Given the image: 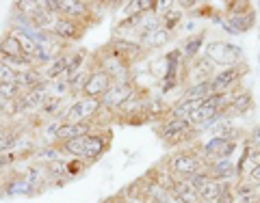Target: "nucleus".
Here are the masks:
<instances>
[{
  "label": "nucleus",
  "instance_id": "nucleus-9",
  "mask_svg": "<svg viewBox=\"0 0 260 203\" xmlns=\"http://www.w3.org/2000/svg\"><path fill=\"white\" fill-rule=\"evenodd\" d=\"M215 74H217L215 65L210 63L204 54H200L198 59H193V61L186 63V67H184V83H186V87L200 85V83H208V80L213 78Z\"/></svg>",
  "mask_w": 260,
  "mask_h": 203
},
{
  "label": "nucleus",
  "instance_id": "nucleus-28",
  "mask_svg": "<svg viewBox=\"0 0 260 203\" xmlns=\"http://www.w3.org/2000/svg\"><path fill=\"white\" fill-rule=\"evenodd\" d=\"M46 91H48V97L52 100H65L70 97V85L65 78H56V80H46Z\"/></svg>",
  "mask_w": 260,
  "mask_h": 203
},
{
  "label": "nucleus",
  "instance_id": "nucleus-32",
  "mask_svg": "<svg viewBox=\"0 0 260 203\" xmlns=\"http://www.w3.org/2000/svg\"><path fill=\"white\" fill-rule=\"evenodd\" d=\"M11 83H18V71L0 59V85H11Z\"/></svg>",
  "mask_w": 260,
  "mask_h": 203
},
{
  "label": "nucleus",
  "instance_id": "nucleus-11",
  "mask_svg": "<svg viewBox=\"0 0 260 203\" xmlns=\"http://www.w3.org/2000/svg\"><path fill=\"white\" fill-rule=\"evenodd\" d=\"M135 93H139L135 89V85H126V83H113V87L107 91V95L102 97V108H107L111 112H117L124 104L133 97Z\"/></svg>",
  "mask_w": 260,
  "mask_h": 203
},
{
  "label": "nucleus",
  "instance_id": "nucleus-19",
  "mask_svg": "<svg viewBox=\"0 0 260 203\" xmlns=\"http://www.w3.org/2000/svg\"><path fill=\"white\" fill-rule=\"evenodd\" d=\"M0 59L3 61H22V59H26L13 30H7L5 35L0 37Z\"/></svg>",
  "mask_w": 260,
  "mask_h": 203
},
{
  "label": "nucleus",
  "instance_id": "nucleus-29",
  "mask_svg": "<svg viewBox=\"0 0 260 203\" xmlns=\"http://www.w3.org/2000/svg\"><path fill=\"white\" fill-rule=\"evenodd\" d=\"M18 134H20V130H9V128H5L3 132H0V156H3V153H15Z\"/></svg>",
  "mask_w": 260,
  "mask_h": 203
},
{
  "label": "nucleus",
  "instance_id": "nucleus-35",
  "mask_svg": "<svg viewBox=\"0 0 260 203\" xmlns=\"http://www.w3.org/2000/svg\"><path fill=\"white\" fill-rule=\"evenodd\" d=\"M245 141H247L254 149H260V124H256L254 128L249 130L247 136H245Z\"/></svg>",
  "mask_w": 260,
  "mask_h": 203
},
{
  "label": "nucleus",
  "instance_id": "nucleus-12",
  "mask_svg": "<svg viewBox=\"0 0 260 203\" xmlns=\"http://www.w3.org/2000/svg\"><path fill=\"white\" fill-rule=\"evenodd\" d=\"M109 141H111V134L109 132H91L87 136V143H85V149H83V156L80 160L91 165V162H98L109 149Z\"/></svg>",
  "mask_w": 260,
  "mask_h": 203
},
{
  "label": "nucleus",
  "instance_id": "nucleus-15",
  "mask_svg": "<svg viewBox=\"0 0 260 203\" xmlns=\"http://www.w3.org/2000/svg\"><path fill=\"white\" fill-rule=\"evenodd\" d=\"M91 7H93L91 3H83V0H59V15L87 26V20L93 13Z\"/></svg>",
  "mask_w": 260,
  "mask_h": 203
},
{
  "label": "nucleus",
  "instance_id": "nucleus-24",
  "mask_svg": "<svg viewBox=\"0 0 260 203\" xmlns=\"http://www.w3.org/2000/svg\"><path fill=\"white\" fill-rule=\"evenodd\" d=\"M70 56H72V52H61L59 56H54V59L42 69L44 78L46 80L65 78V74H68V65H70Z\"/></svg>",
  "mask_w": 260,
  "mask_h": 203
},
{
  "label": "nucleus",
  "instance_id": "nucleus-20",
  "mask_svg": "<svg viewBox=\"0 0 260 203\" xmlns=\"http://www.w3.org/2000/svg\"><path fill=\"white\" fill-rule=\"evenodd\" d=\"M169 194H172L178 203H202L198 190L186 180H172V184H169Z\"/></svg>",
  "mask_w": 260,
  "mask_h": 203
},
{
  "label": "nucleus",
  "instance_id": "nucleus-26",
  "mask_svg": "<svg viewBox=\"0 0 260 203\" xmlns=\"http://www.w3.org/2000/svg\"><path fill=\"white\" fill-rule=\"evenodd\" d=\"M210 95H215V89H213V85H210V80H208V83L184 87L180 97H182V100H208Z\"/></svg>",
  "mask_w": 260,
  "mask_h": 203
},
{
  "label": "nucleus",
  "instance_id": "nucleus-3",
  "mask_svg": "<svg viewBox=\"0 0 260 203\" xmlns=\"http://www.w3.org/2000/svg\"><path fill=\"white\" fill-rule=\"evenodd\" d=\"M202 169H204V162L198 156L195 147L178 149L167 158V171L172 180H189L191 175L202 171Z\"/></svg>",
  "mask_w": 260,
  "mask_h": 203
},
{
  "label": "nucleus",
  "instance_id": "nucleus-5",
  "mask_svg": "<svg viewBox=\"0 0 260 203\" xmlns=\"http://www.w3.org/2000/svg\"><path fill=\"white\" fill-rule=\"evenodd\" d=\"M237 136H210V139L202 141L200 145H195V151L202 158V162H210L217 158H232V153L239 149Z\"/></svg>",
  "mask_w": 260,
  "mask_h": 203
},
{
  "label": "nucleus",
  "instance_id": "nucleus-4",
  "mask_svg": "<svg viewBox=\"0 0 260 203\" xmlns=\"http://www.w3.org/2000/svg\"><path fill=\"white\" fill-rule=\"evenodd\" d=\"M102 115V102L93 97H74L72 104L65 108L61 121L63 124H98Z\"/></svg>",
  "mask_w": 260,
  "mask_h": 203
},
{
  "label": "nucleus",
  "instance_id": "nucleus-8",
  "mask_svg": "<svg viewBox=\"0 0 260 203\" xmlns=\"http://www.w3.org/2000/svg\"><path fill=\"white\" fill-rule=\"evenodd\" d=\"M111 87H113V78L102 67H98V65L93 63V67H91V71H89L87 83H85L83 93H80V95L93 97V100H102Z\"/></svg>",
  "mask_w": 260,
  "mask_h": 203
},
{
  "label": "nucleus",
  "instance_id": "nucleus-6",
  "mask_svg": "<svg viewBox=\"0 0 260 203\" xmlns=\"http://www.w3.org/2000/svg\"><path fill=\"white\" fill-rule=\"evenodd\" d=\"M95 65L107 71V74L113 78V83L133 85V67L121 61L119 56L113 54L109 48H102V50L95 54Z\"/></svg>",
  "mask_w": 260,
  "mask_h": 203
},
{
  "label": "nucleus",
  "instance_id": "nucleus-38",
  "mask_svg": "<svg viewBox=\"0 0 260 203\" xmlns=\"http://www.w3.org/2000/svg\"><path fill=\"white\" fill-rule=\"evenodd\" d=\"M258 61H260V54H258Z\"/></svg>",
  "mask_w": 260,
  "mask_h": 203
},
{
  "label": "nucleus",
  "instance_id": "nucleus-17",
  "mask_svg": "<svg viewBox=\"0 0 260 203\" xmlns=\"http://www.w3.org/2000/svg\"><path fill=\"white\" fill-rule=\"evenodd\" d=\"M254 108V97H251L249 89H237L230 97V104L225 108L228 117H237V115H245L247 110Z\"/></svg>",
  "mask_w": 260,
  "mask_h": 203
},
{
  "label": "nucleus",
  "instance_id": "nucleus-16",
  "mask_svg": "<svg viewBox=\"0 0 260 203\" xmlns=\"http://www.w3.org/2000/svg\"><path fill=\"white\" fill-rule=\"evenodd\" d=\"M85 24H80V22H74V20H70V18H56L54 24H52V35L54 37H59L61 42H78L80 37H83V32H85Z\"/></svg>",
  "mask_w": 260,
  "mask_h": 203
},
{
  "label": "nucleus",
  "instance_id": "nucleus-2",
  "mask_svg": "<svg viewBox=\"0 0 260 203\" xmlns=\"http://www.w3.org/2000/svg\"><path fill=\"white\" fill-rule=\"evenodd\" d=\"M158 136L172 147H195L200 139V132L195 130L189 121L165 117L158 124Z\"/></svg>",
  "mask_w": 260,
  "mask_h": 203
},
{
  "label": "nucleus",
  "instance_id": "nucleus-14",
  "mask_svg": "<svg viewBox=\"0 0 260 203\" xmlns=\"http://www.w3.org/2000/svg\"><path fill=\"white\" fill-rule=\"evenodd\" d=\"M109 50L115 54V56H119L124 63H128L130 67L137 63V61H141L143 56H145V52L141 50V46L137 44V42H128V39H119V37H115L113 42L107 46Z\"/></svg>",
  "mask_w": 260,
  "mask_h": 203
},
{
  "label": "nucleus",
  "instance_id": "nucleus-36",
  "mask_svg": "<svg viewBox=\"0 0 260 203\" xmlns=\"http://www.w3.org/2000/svg\"><path fill=\"white\" fill-rule=\"evenodd\" d=\"M241 182H245L247 186H249V188H256V186L260 184V165L254 169V171H251L247 177H245V180H241Z\"/></svg>",
  "mask_w": 260,
  "mask_h": 203
},
{
  "label": "nucleus",
  "instance_id": "nucleus-7",
  "mask_svg": "<svg viewBox=\"0 0 260 203\" xmlns=\"http://www.w3.org/2000/svg\"><path fill=\"white\" fill-rule=\"evenodd\" d=\"M247 76V65L243 63L239 67H230V69H221L210 78V85H213L215 93H230L241 89L243 78Z\"/></svg>",
  "mask_w": 260,
  "mask_h": 203
},
{
  "label": "nucleus",
  "instance_id": "nucleus-22",
  "mask_svg": "<svg viewBox=\"0 0 260 203\" xmlns=\"http://www.w3.org/2000/svg\"><path fill=\"white\" fill-rule=\"evenodd\" d=\"M98 128V124H63L59 126V132H56V143H65L70 139H78V136H87L91 134Z\"/></svg>",
  "mask_w": 260,
  "mask_h": 203
},
{
  "label": "nucleus",
  "instance_id": "nucleus-37",
  "mask_svg": "<svg viewBox=\"0 0 260 203\" xmlns=\"http://www.w3.org/2000/svg\"><path fill=\"white\" fill-rule=\"evenodd\" d=\"M104 203H124V199H121L119 194H117V197H111V199H107Z\"/></svg>",
  "mask_w": 260,
  "mask_h": 203
},
{
  "label": "nucleus",
  "instance_id": "nucleus-27",
  "mask_svg": "<svg viewBox=\"0 0 260 203\" xmlns=\"http://www.w3.org/2000/svg\"><path fill=\"white\" fill-rule=\"evenodd\" d=\"M160 20H162V28H165L167 32H174L182 26V11L178 9V5L174 3L169 9L160 15Z\"/></svg>",
  "mask_w": 260,
  "mask_h": 203
},
{
  "label": "nucleus",
  "instance_id": "nucleus-34",
  "mask_svg": "<svg viewBox=\"0 0 260 203\" xmlns=\"http://www.w3.org/2000/svg\"><path fill=\"white\" fill-rule=\"evenodd\" d=\"M15 162H18V153H3V156H0V175L7 173L9 169H13Z\"/></svg>",
  "mask_w": 260,
  "mask_h": 203
},
{
  "label": "nucleus",
  "instance_id": "nucleus-23",
  "mask_svg": "<svg viewBox=\"0 0 260 203\" xmlns=\"http://www.w3.org/2000/svg\"><path fill=\"white\" fill-rule=\"evenodd\" d=\"M169 39H172V32H167L165 28H156V30H152V32H145V35L139 37V46H141V50L148 54L150 50H158V48H162L165 44H169Z\"/></svg>",
  "mask_w": 260,
  "mask_h": 203
},
{
  "label": "nucleus",
  "instance_id": "nucleus-10",
  "mask_svg": "<svg viewBox=\"0 0 260 203\" xmlns=\"http://www.w3.org/2000/svg\"><path fill=\"white\" fill-rule=\"evenodd\" d=\"M50 100L48 97V91H46V83L37 89H30V91L22 93L18 97V102H15V106H18V112L20 115H37L39 110L44 108V104Z\"/></svg>",
  "mask_w": 260,
  "mask_h": 203
},
{
  "label": "nucleus",
  "instance_id": "nucleus-21",
  "mask_svg": "<svg viewBox=\"0 0 260 203\" xmlns=\"http://www.w3.org/2000/svg\"><path fill=\"white\" fill-rule=\"evenodd\" d=\"M206 30H200V32H193V35H189L182 42V46H180V54H182V59L189 63V61H193V59H198L200 56V50L206 46Z\"/></svg>",
  "mask_w": 260,
  "mask_h": 203
},
{
  "label": "nucleus",
  "instance_id": "nucleus-18",
  "mask_svg": "<svg viewBox=\"0 0 260 203\" xmlns=\"http://www.w3.org/2000/svg\"><path fill=\"white\" fill-rule=\"evenodd\" d=\"M221 26L230 35H243V32L251 30V26H254V11L241 13V15H223Z\"/></svg>",
  "mask_w": 260,
  "mask_h": 203
},
{
  "label": "nucleus",
  "instance_id": "nucleus-13",
  "mask_svg": "<svg viewBox=\"0 0 260 203\" xmlns=\"http://www.w3.org/2000/svg\"><path fill=\"white\" fill-rule=\"evenodd\" d=\"M206 171L210 177H215L219 182L225 184H237L239 182V169H237V160L232 158H217L206 162Z\"/></svg>",
  "mask_w": 260,
  "mask_h": 203
},
{
  "label": "nucleus",
  "instance_id": "nucleus-1",
  "mask_svg": "<svg viewBox=\"0 0 260 203\" xmlns=\"http://www.w3.org/2000/svg\"><path fill=\"white\" fill-rule=\"evenodd\" d=\"M204 56L215 65L217 71L239 67L245 63V52L237 44H230L225 39H208L204 46Z\"/></svg>",
  "mask_w": 260,
  "mask_h": 203
},
{
  "label": "nucleus",
  "instance_id": "nucleus-30",
  "mask_svg": "<svg viewBox=\"0 0 260 203\" xmlns=\"http://www.w3.org/2000/svg\"><path fill=\"white\" fill-rule=\"evenodd\" d=\"M11 30V28H9ZM15 32V30H13ZM15 37H18V42H20V46H22V52H24V56L26 59H30L32 61V56L37 54V50H39V46L32 42L30 37H26V35H22V32H15Z\"/></svg>",
  "mask_w": 260,
  "mask_h": 203
},
{
  "label": "nucleus",
  "instance_id": "nucleus-25",
  "mask_svg": "<svg viewBox=\"0 0 260 203\" xmlns=\"http://www.w3.org/2000/svg\"><path fill=\"white\" fill-rule=\"evenodd\" d=\"M228 186H232V184H225V182L215 180V177H208V180L204 182V186L198 190V194H200L202 203H213V201H217L225 192Z\"/></svg>",
  "mask_w": 260,
  "mask_h": 203
},
{
  "label": "nucleus",
  "instance_id": "nucleus-33",
  "mask_svg": "<svg viewBox=\"0 0 260 203\" xmlns=\"http://www.w3.org/2000/svg\"><path fill=\"white\" fill-rule=\"evenodd\" d=\"M208 177H210V175H208V171H206V165H204V169H202V171H198L195 175H191V177H189V180H186V182H189V184L193 186L195 190H200L202 186H204V182L208 180Z\"/></svg>",
  "mask_w": 260,
  "mask_h": 203
},
{
  "label": "nucleus",
  "instance_id": "nucleus-31",
  "mask_svg": "<svg viewBox=\"0 0 260 203\" xmlns=\"http://www.w3.org/2000/svg\"><path fill=\"white\" fill-rule=\"evenodd\" d=\"M87 162H83L80 158H68L65 160V171H68V177H76L80 173L87 171Z\"/></svg>",
  "mask_w": 260,
  "mask_h": 203
}]
</instances>
